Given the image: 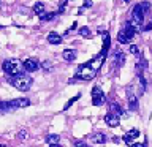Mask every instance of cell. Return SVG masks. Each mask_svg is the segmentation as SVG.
I'll return each mask as SVG.
<instances>
[{"label": "cell", "instance_id": "7c38bea8", "mask_svg": "<svg viewBox=\"0 0 152 147\" xmlns=\"http://www.w3.org/2000/svg\"><path fill=\"white\" fill-rule=\"evenodd\" d=\"M124 62H125V54L121 51H117L116 55H114V66H122Z\"/></svg>", "mask_w": 152, "mask_h": 147}, {"label": "cell", "instance_id": "9a60e30c", "mask_svg": "<svg viewBox=\"0 0 152 147\" xmlns=\"http://www.w3.org/2000/svg\"><path fill=\"white\" fill-rule=\"evenodd\" d=\"M33 13L38 14V16H41V14H45V5H43L41 2H37L35 5H33Z\"/></svg>", "mask_w": 152, "mask_h": 147}, {"label": "cell", "instance_id": "ba28073f", "mask_svg": "<svg viewBox=\"0 0 152 147\" xmlns=\"http://www.w3.org/2000/svg\"><path fill=\"white\" fill-rule=\"evenodd\" d=\"M128 104H130V109H135L138 108V98H136V95L132 92V87H128Z\"/></svg>", "mask_w": 152, "mask_h": 147}, {"label": "cell", "instance_id": "484cf974", "mask_svg": "<svg viewBox=\"0 0 152 147\" xmlns=\"http://www.w3.org/2000/svg\"><path fill=\"white\" fill-rule=\"evenodd\" d=\"M75 146L76 147H87V144L84 141H79V139H75Z\"/></svg>", "mask_w": 152, "mask_h": 147}, {"label": "cell", "instance_id": "ffe728a7", "mask_svg": "<svg viewBox=\"0 0 152 147\" xmlns=\"http://www.w3.org/2000/svg\"><path fill=\"white\" fill-rule=\"evenodd\" d=\"M140 7H141V9H142V13H149V9H151V3L149 2H142V3H140Z\"/></svg>", "mask_w": 152, "mask_h": 147}, {"label": "cell", "instance_id": "52a82bcc", "mask_svg": "<svg viewBox=\"0 0 152 147\" xmlns=\"http://www.w3.org/2000/svg\"><path fill=\"white\" fill-rule=\"evenodd\" d=\"M30 104V101H28L27 98H18V100H13V101H10V106H11V109H18V108H26Z\"/></svg>", "mask_w": 152, "mask_h": 147}, {"label": "cell", "instance_id": "30bf717a", "mask_svg": "<svg viewBox=\"0 0 152 147\" xmlns=\"http://www.w3.org/2000/svg\"><path fill=\"white\" fill-rule=\"evenodd\" d=\"M62 57H64V60H66V62H73L76 59V51L75 49H65L62 52Z\"/></svg>", "mask_w": 152, "mask_h": 147}, {"label": "cell", "instance_id": "8fae6325", "mask_svg": "<svg viewBox=\"0 0 152 147\" xmlns=\"http://www.w3.org/2000/svg\"><path fill=\"white\" fill-rule=\"evenodd\" d=\"M48 41H49L51 44H60V43H62V36L59 35V33H56V32H51L49 35H48Z\"/></svg>", "mask_w": 152, "mask_h": 147}, {"label": "cell", "instance_id": "e0dca14e", "mask_svg": "<svg viewBox=\"0 0 152 147\" xmlns=\"http://www.w3.org/2000/svg\"><path fill=\"white\" fill-rule=\"evenodd\" d=\"M79 35L83 38H90V36H92V32H90L89 27H81L79 28Z\"/></svg>", "mask_w": 152, "mask_h": 147}, {"label": "cell", "instance_id": "4316f807", "mask_svg": "<svg viewBox=\"0 0 152 147\" xmlns=\"http://www.w3.org/2000/svg\"><path fill=\"white\" fill-rule=\"evenodd\" d=\"M90 7H92V0H84V7H83V9L90 8Z\"/></svg>", "mask_w": 152, "mask_h": 147}, {"label": "cell", "instance_id": "44dd1931", "mask_svg": "<svg viewBox=\"0 0 152 147\" xmlns=\"http://www.w3.org/2000/svg\"><path fill=\"white\" fill-rule=\"evenodd\" d=\"M78 98H81V93H78V95H76V97H73V98H71V100H70L68 103L65 104V106H64V111H66V109H68V108H70L71 104H73V103L76 101V100H78Z\"/></svg>", "mask_w": 152, "mask_h": 147}, {"label": "cell", "instance_id": "4dcf8cb0", "mask_svg": "<svg viewBox=\"0 0 152 147\" xmlns=\"http://www.w3.org/2000/svg\"><path fill=\"white\" fill-rule=\"evenodd\" d=\"M132 147H144V144H132Z\"/></svg>", "mask_w": 152, "mask_h": 147}, {"label": "cell", "instance_id": "f546056e", "mask_svg": "<svg viewBox=\"0 0 152 147\" xmlns=\"http://www.w3.org/2000/svg\"><path fill=\"white\" fill-rule=\"evenodd\" d=\"M151 28H152V19H151V22H149V24H147V25L144 27V30H146V32H149Z\"/></svg>", "mask_w": 152, "mask_h": 147}, {"label": "cell", "instance_id": "6da1fadb", "mask_svg": "<svg viewBox=\"0 0 152 147\" xmlns=\"http://www.w3.org/2000/svg\"><path fill=\"white\" fill-rule=\"evenodd\" d=\"M11 84H13L18 90H21V92H27V90L30 89V85H32V78H30V76H27V74L19 73V74H16V76H13Z\"/></svg>", "mask_w": 152, "mask_h": 147}, {"label": "cell", "instance_id": "5bb4252c", "mask_svg": "<svg viewBox=\"0 0 152 147\" xmlns=\"http://www.w3.org/2000/svg\"><path fill=\"white\" fill-rule=\"evenodd\" d=\"M109 111H111V114H114V116H116V117H119V116H122V114H124L122 108L119 106L117 103H113L111 106H109Z\"/></svg>", "mask_w": 152, "mask_h": 147}, {"label": "cell", "instance_id": "836d02e7", "mask_svg": "<svg viewBox=\"0 0 152 147\" xmlns=\"http://www.w3.org/2000/svg\"><path fill=\"white\" fill-rule=\"evenodd\" d=\"M125 2H127V3H130V2H132V0H125Z\"/></svg>", "mask_w": 152, "mask_h": 147}, {"label": "cell", "instance_id": "277c9868", "mask_svg": "<svg viewBox=\"0 0 152 147\" xmlns=\"http://www.w3.org/2000/svg\"><path fill=\"white\" fill-rule=\"evenodd\" d=\"M142 22H144V13H142L140 3H138L136 7L133 8V11H132V24L138 28Z\"/></svg>", "mask_w": 152, "mask_h": 147}, {"label": "cell", "instance_id": "7402d4cb", "mask_svg": "<svg viewBox=\"0 0 152 147\" xmlns=\"http://www.w3.org/2000/svg\"><path fill=\"white\" fill-rule=\"evenodd\" d=\"M127 136H128V138H132V139H135V138L140 136V130H135V128H133V130H130V131L127 133Z\"/></svg>", "mask_w": 152, "mask_h": 147}, {"label": "cell", "instance_id": "83f0119b", "mask_svg": "<svg viewBox=\"0 0 152 147\" xmlns=\"http://www.w3.org/2000/svg\"><path fill=\"white\" fill-rule=\"evenodd\" d=\"M122 141H124V142H127V144H132V138H128L127 135L122 138Z\"/></svg>", "mask_w": 152, "mask_h": 147}, {"label": "cell", "instance_id": "7a4b0ae2", "mask_svg": "<svg viewBox=\"0 0 152 147\" xmlns=\"http://www.w3.org/2000/svg\"><path fill=\"white\" fill-rule=\"evenodd\" d=\"M21 62L19 60H16V59H11V60H5L3 62V65H2V68H3V71L7 74H10V76H16V74H19V71H21Z\"/></svg>", "mask_w": 152, "mask_h": 147}, {"label": "cell", "instance_id": "603a6c76", "mask_svg": "<svg viewBox=\"0 0 152 147\" xmlns=\"http://www.w3.org/2000/svg\"><path fill=\"white\" fill-rule=\"evenodd\" d=\"M0 109L2 111H13L11 106H10V101H2L0 103Z\"/></svg>", "mask_w": 152, "mask_h": 147}, {"label": "cell", "instance_id": "1f68e13d", "mask_svg": "<svg viewBox=\"0 0 152 147\" xmlns=\"http://www.w3.org/2000/svg\"><path fill=\"white\" fill-rule=\"evenodd\" d=\"M49 147H60L59 144H49Z\"/></svg>", "mask_w": 152, "mask_h": 147}, {"label": "cell", "instance_id": "cb8c5ba5", "mask_svg": "<svg viewBox=\"0 0 152 147\" xmlns=\"http://www.w3.org/2000/svg\"><path fill=\"white\" fill-rule=\"evenodd\" d=\"M117 40L121 41V43H124V44H125V43H128V40H127V36L124 35V32H122V30L119 32V35H117Z\"/></svg>", "mask_w": 152, "mask_h": 147}, {"label": "cell", "instance_id": "3957f363", "mask_svg": "<svg viewBox=\"0 0 152 147\" xmlns=\"http://www.w3.org/2000/svg\"><path fill=\"white\" fill-rule=\"evenodd\" d=\"M95 74H97V71H95L94 68H90L89 63L83 65L78 71V76H76V79H83V81H90L95 78Z\"/></svg>", "mask_w": 152, "mask_h": 147}, {"label": "cell", "instance_id": "4fadbf2b", "mask_svg": "<svg viewBox=\"0 0 152 147\" xmlns=\"http://www.w3.org/2000/svg\"><path fill=\"white\" fill-rule=\"evenodd\" d=\"M90 141L95 142V144H104L106 142V135H103V133H97V135H94L90 138Z\"/></svg>", "mask_w": 152, "mask_h": 147}, {"label": "cell", "instance_id": "9c48e42d", "mask_svg": "<svg viewBox=\"0 0 152 147\" xmlns=\"http://www.w3.org/2000/svg\"><path fill=\"white\" fill-rule=\"evenodd\" d=\"M104 122H106L108 127H119V117H116L114 114H106V117H104Z\"/></svg>", "mask_w": 152, "mask_h": 147}, {"label": "cell", "instance_id": "f1b7e54d", "mask_svg": "<svg viewBox=\"0 0 152 147\" xmlns=\"http://www.w3.org/2000/svg\"><path fill=\"white\" fill-rule=\"evenodd\" d=\"M43 68H45V70H49V66H51V63H49V62H43Z\"/></svg>", "mask_w": 152, "mask_h": 147}, {"label": "cell", "instance_id": "d6986e66", "mask_svg": "<svg viewBox=\"0 0 152 147\" xmlns=\"http://www.w3.org/2000/svg\"><path fill=\"white\" fill-rule=\"evenodd\" d=\"M27 138H28V131H26V130H21V131L18 133V139H19V141H26Z\"/></svg>", "mask_w": 152, "mask_h": 147}, {"label": "cell", "instance_id": "ac0fdd59", "mask_svg": "<svg viewBox=\"0 0 152 147\" xmlns=\"http://www.w3.org/2000/svg\"><path fill=\"white\" fill-rule=\"evenodd\" d=\"M56 16V13H45V14H41V21H52Z\"/></svg>", "mask_w": 152, "mask_h": 147}, {"label": "cell", "instance_id": "d6a6232c", "mask_svg": "<svg viewBox=\"0 0 152 147\" xmlns=\"http://www.w3.org/2000/svg\"><path fill=\"white\" fill-rule=\"evenodd\" d=\"M0 147H8V146H5V144H0Z\"/></svg>", "mask_w": 152, "mask_h": 147}, {"label": "cell", "instance_id": "d4e9b609", "mask_svg": "<svg viewBox=\"0 0 152 147\" xmlns=\"http://www.w3.org/2000/svg\"><path fill=\"white\" fill-rule=\"evenodd\" d=\"M128 51H130V54H140V47H138L136 44H132L130 47H128Z\"/></svg>", "mask_w": 152, "mask_h": 147}, {"label": "cell", "instance_id": "8992f818", "mask_svg": "<svg viewBox=\"0 0 152 147\" xmlns=\"http://www.w3.org/2000/svg\"><path fill=\"white\" fill-rule=\"evenodd\" d=\"M38 66H40V63H38L37 59H27L22 62V68L26 71H35L38 70Z\"/></svg>", "mask_w": 152, "mask_h": 147}, {"label": "cell", "instance_id": "5b68a950", "mask_svg": "<svg viewBox=\"0 0 152 147\" xmlns=\"http://www.w3.org/2000/svg\"><path fill=\"white\" fill-rule=\"evenodd\" d=\"M104 101H106V97H104V93L102 92V89L94 87L92 89V103H94V106H102Z\"/></svg>", "mask_w": 152, "mask_h": 147}, {"label": "cell", "instance_id": "2e32d148", "mask_svg": "<svg viewBox=\"0 0 152 147\" xmlns=\"http://www.w3.org/2000/svg\"><path fill=\"white\" fill-rule=\"evenodd\" d=\"M46 141L49 142V144H59L60 136H59V135H48V136H46Z\"/></svg>", "mask_w": 152, "mask_h": 147}]
</instances>
